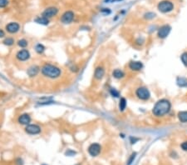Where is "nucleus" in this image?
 Masks as SVG:
<instances>
[{
    "label": "nucleus",
    "mask_w": 187,
    "mask_h": 165,
    "mask_svg": "<svg viewBox=\"0 0 187 165\" xmlns=\"http://www.w3.org/2000/svg\"><path fill=\"white\" fill-rule=\"evenodd\" d=\"M5 37V33L3 29H1L0 28V38H4Z\"/></svg>",
    "instance_id": "29"
},
{
    "label": "nucleus",
    "mask_w": 187,
    "mask_h": 165,
    "mask_svg": "<svg viewBox=\"0 0 187 165\" xmlns=\"http://www.w3.org/2000/svg\"><path fill=\"white\" fill-rule=\"evenodd\" d=\"M110 93H111V94H112L113 97H116V98L119 97V93H118L115 89H110Z\"/></svg>",
    "instance_id": "24"
},
{
    "label": "nucleus",
    "mask_w": 187,
    "mask_h": 165,
    "mask_svg": "<svg viewBox=\"0 0 187 165\" xmlns=\"http://www.w3.org/2000/svg\"><path fill=\"white\" fill-rule=\"evenodd\" d=\"M43 165H45V164H43Z\"/></svg>",
    "instance_id": "30"
},
{
    "label": "nucleus",
    "mask_w": 187,
    "mask_h": 165,
    "mask_svg": "<svg viewBox=\"0 0 187 165\" xmlns=\"http://www.w3.org/2000/svg\"><path fill=\"white\" fill-rule=\"evenodd\" d=\"M126 99H124V98H122L121 99H120V103H119V108H120V111H124V110L126 109Z\"/></svg>",
    "instance_id": "19"
},
{
    "label": "nucleus",
    "mask_w": 187,
    "mask_h": 165,
    "mask_svg": "<svg viewBox=\"0 0 187 165\" xmlns=\"http://www.w3.org/2000/svg\"><path fill=\"white\" fill-rule=\"evenodd\" d=\"M3 43H4V44L7 45V46H12L14 44V39L13 38L8 37V38H5Z\"/></svg>",
    "instance_id": "21"
},
{
    "label": "nucleus",
    "mask_w": 187,
    "mask_h": 165,
    "mask_svg": "<svg viewBox=\"0 0 187 165\" xmlns=\"http://www.w3.org/2000/svg\"><path fill=\"white\" fill-rule=\"evenodd\" d=\"M136 95L138 99H140L141 100H144V101L150 99V98H151L150 91L146 89V87L138 88L136 91Z\"/></svg>",
    "instance_id": "4"
},
{
    "label": "nucleus",
    "mask_w": 187,
    "mask_h": 165,
    "mask_svg": "<svg viewBox=\"0 0 187 165\" xmlns=\"http://www.w3.org/2000/svg\"><path fill=\"white\" fill-rule=\"evenodd\" d=\"M19 29H20V25L17 23L12 22L6 25V31L9 34H16L17 32L19 31Z\"/></svg>",
    "instance_id": "11"
},
{
    "label": "nucleus",
    "mask_w": 187,
    "mask_h": 165,
    "mask_svg": "<svg viewBox=\"0 0 187 165\" xmlns=\"http://www.w3.org/2000/svg\"><path fill=\"white\" fill-rule=\"evenodd\" d=\"M105 74V69L102 66H98L97 68H96L95 72H94V77L97 80H101L103 78V76Z\"/></svg>",
    "instance_id": "14"
},
{
    "label": "nucleus",
    "mask_w": 187,
    "mask_h": 165,
    "mask_svg": "<svg viewBox=\"0 0 187 165\" xmlns=\"http://www.w3.org/2000/svg\"><path fill=\"white\" fill-rule=\"evenodd\" d=\"M35 22L39 24H43V25H48V24H49V21H48V18L43 17V16H42V17L37 18L35 19Z\"/></svg>",
    "instance_id": "18"
},
{
    "label": "nucleus",
    "mask_w": 187,
    "mask_h": 165,
    "mask_svg": "<svg viewBox=\"0 0 187 165\" xmlns=\"http://www.w3.org/2000/svg\"><path fill=\"white\" fill-rule=\"evenodd\" d=\"M41 72L43 73V75L49 78V79H57L59 76L61 75V69H59L58 67L52 64H44V65L42 67Z\"/></svg>",
    "instance_id": "2"
},
{
    "label": "nucleus",
    "mask_w": 187,
    "mask_h": 165,
    "mask_svg": "<svg viewBox=\"0 0 187 165\" xmlns=\"http://www.w3.org/2000/svg\"><path fill=\"white\" fill-rule=\"evenodd\" d=\"M16 58L19 61H26L27 59H30V53L27 49H22L20 51L17 52Z\"/></svg>",
    "instance_id": "10"
},
{
    "label": "nucleus",
    "mask_w": 187,
    "mask_h": 165,
    "mask_svg": "<svg viewBox=\"0 0 187 165\" xmlns=\"http://www.w3.org/2000/svg\"><path fill=\"white\" fill-rule=\"evenodd\" d=\"M178 118L181 123H187V111H181L178 113Z\"/></svg>",
    "instance_id": "16"
},
{
    "label": "nucleus",
    "mask_w": 187,
    "mask_h": 165,
    "mask_svg": "<svg viewBox=\"0 0 187 165\" xmlns=\"http://www.w3.org/2000/svg\"><path fill=\"white\" fill-rule=\"evenodd\" d=\"M31 122V117L29 114H24L18 118V123L22 125H28Z\"/></svg>",
    "instance_id": "13"
},
{
    "label": "nucleus",
    "mask_w": 187,
    "mask_h": 165,
    "mask_svg": "<svg viewBox=\"0 0 187 165\" xmlns=\"http://www.w3.org/2000/svg\"><path fill=\"white\" fill-rule=\"evenodd\" d=\"M8 4V0H0V8H5Z\"/></svg>",
    "instance_id": "25"
},
{
    "label": "nucleus",
    "mask_w": 187,
    "mask_h": 165,
    "mask_svg": "<svg viewBox=\"0 0 187 165\" xmlns=\"http://www.w3.org/2000/svg\"><path fill=\"white\" fill-rule=\"evenodd\" d=\"M142 68V63L140 61H132L129 63V69L132 71H140Z\"/></svg>",
    "instance_id": "12"
},
{
    "label": "nucleus",
    "mask_w": 187,
    "mask_h": 165,
    "mask_svg": "<svg viewBox=\"0 0 187 165\" xmlns=\"http://www.w3.org/2000/svg\"><path fill=\"white\" fill-rule=\"evenodd\" d=\"M74 18V13L72 11H67L62 14L61 18V22L64 24H68L72 22Z\"/></svg>",
    "instance_id": "6"
},
{
    "label": "nucleus",
    "mask_w": 187,
    "mask_h": 165,
    "mask_svg": "<svg viewBox=\"0 0 187 165\" xmlns=\"http://www.w3.org/2000/svg\"><path fill=\"white\" fill-rule=\"evenodd\" d=\"M17 45H18L19 47H21V48H26L27 45H28V43H27V41L26 39L23 38V39H20V40L17 41Z\"/></svg>",
    "instance_id": "22"
},
{
    "label": "nucleus",
    "mask_w": 187,
    "mask_h": 165,
    "mask_svg": "<svg viewBox=\"0 0 187 165\" xmlns=\"http://www.w3.org/2000/svg\"><path fill=\"white\" fill-rule=\"evenodd\" d=\"M171 108V103L169 100L160 99L157 101L154 105L152 114L156 117H162L166 114H169Z\"/></svg>",
    "instance_id": "1"
},
{
    "label": "nucleus",
    "mask_w": 187,
    "mask_h": 165,
    "mask_svg": "<svg viewBox=\"0 0 187 165\" xmlns=\"http://www.w3.org/2000/svg\"><path fill=\"white\" fill-rule=\"evenodd\" d=\"M25 131L30 135H36L41 133V128L37 124H28L25 128Z\"/></svg>",
    "instance_id": "5"
},
{
    "label": "nucleus",
    "mask_w": 187,
    "mask_h": 165,
    "mask_svg": "<svg viewBox=\"0 0 187 165\" xmlns=\"http://www.w3.org/2000/svg\"><path fill=\"white\" fill-rule=\"evenodd\" d=\"M101 145L98 144H92L89 146L88 148V153L89 154L92 156V157H96L101 153Z\"/></svg>",
    "instance_id": "9"
},
{
    "label": "nucleus",
    "mask_w": 187,
    "mask_h": 165,
    "mask_svg": "<svg viewBox=\"0 0 187 165\" xmlns=\"http://www.w3.org/2000/svg\"><path fill=\"white\" fill-rule=\"evenodd\" d=\"M136 153H134V154H132V155L131 156V158H130L129 159V161H128V165H130L132 163V161L135 159V157H136Z\"/></svg>",
    "instance_id": "27"
},
{
    "label": "nucleus",
    "mask_w": 187,
    "mask_h": 165,
    "mask_svg": "<svg viewBox=\"0 0 187 165\" xmlns=\"http://www.w3.org/2000/svg\"><path fill=\"white\" fill-rule=\"evenodd\" d=\"M158 10L160 11V13H163V14H166V13H170L174 9V4L173 3H171L170 1L168 0H163L160 2L158 4L157 6Z\"/></svg>",
    "instance_id": "3"
},
{
    "label": "nucleus",
    "mask_w": 187,
    "mask_h": 165,
    "mask_svg": "<svg viewBox=\"0 0 187 165\" xmlns=\"http://www.w3.org/2000/svg\"><path fill=\"white\" fill-rule=\"evenodd\" d=\"M112 75L113 77L116 79H122L123 77L125 76V73H123V71L122 70H120V69H115L113 73H112Z\"/></svg>",
    "instance_id": "17"
},
{
    "label": "nucleus",
    "mask_w": 187,
    "mask_h": 165,
    "mask_svg": "<svg viewBox=\"0 0 187 165\" xmlns=\"http://www.w3.org/2000/svg\"><path fill=\"white\" fill-rule=\"evenodd\" d=\"M180 59H181V62L183 63V64L185 67H187V53H183L181 56H180Z\"/></svg>",
    "instance_id": "23"
},
{
    "label": "nucleus",
    "mask_w": 187,
    "mask_h": 165,
    "mask_svg": "<svg viewBox=\"0 0 187 165\" xmlns=\"http://www.w3.org/2000/svg\"><path fill=\"white\" fill-rule=\"evenodd\" d=\"M39 71H40V68H39L38 66L33 65V66H31L30 68L27 69V75L32 78V77H35V76H37V73H39Z\"/></svg>",
    "instance_id": "15"
},
{
    "label": "nucleus",
    "mask_w": 187,
    "mask_h": 165,
    "mask_svg": "<svg viewBox=\"0 0 187 165\" xmlns=\"http://www.w3.org/2000/svg\"><path fill=\"white\" fill-rule=\"evenodd\" d=\"M74 154H76V152L72 151V150H68V151L66 153V155H68V156H71V155Z\"/></svg>",
    "instance_id": "28"
},
{
    "label": "nucleus",
    "mask_w": 187,
    "mask_h": 165,
    "mask_svg": "<svg viewBox=\"0 0 187 165\" xmlns=\"http://www.w3.org/2000/svg\"><path fill=\"white\" fill-rule=\"evenodd\" d=\"M180 147H181V148L183 149L184 151H187V141L183 142L181 144V145H180Z\"/></svg>",
    "instance_id": "26"
},
{
    "label": "nucleus",
    "mask_w": 187,
    "mask_h": 165,
    "mask_svg": "<svg viewBox=\"0 0 187 165\" xmlns=\"http://www.w3.org/2000/svg\"><path fill=\"white\" fill-rule=\"evenodd\" d=\"M58 13V8L55 7H49L46 8L43 13V17L46 18H51L56 16Z\"/></svg>",
    "instance_id": "7"
},
{
    "label": "nucleus",
    "mask_w": 187,
    "mask_h": 165,
    "mask_svg": "<svg viewBox=\"0 0 187 165\" xmlns=\"http://www.w3.org/2000/svg\"><path fill=\"white\" fill-rule=\"evenodd\" d=\"M170 29H171V28L169 26V25H163V26H161V27L159 28V30H158V37L160 38H166L169 35L170 32Z\"/></svg>",
    "instance_id": "8"
},
{
    "label": "nucleus",
    "mask_w": 187,
    "mask_h": 165,
    "mask_svg": "<svg viewBox=\"0 0 187 165\" xmlns=\"http://www.w3.org/2000/svg\"><path fill=\"white\" fill-rule=\"evenodd\" d=\"M35 50H36V52H37V53L41 54V53H43L44 52L45 47L43 44H38L36 45V47H35Z\"/></svg>",
    "instance_id": "20"
}]
</instances>
